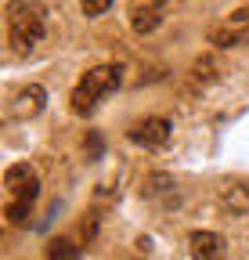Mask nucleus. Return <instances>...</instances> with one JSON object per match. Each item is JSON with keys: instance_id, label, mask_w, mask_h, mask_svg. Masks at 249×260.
I'll return each instance as SVG.
<instances>
[{"instance_id": "f257e3e1", "label": "nucleus", "mask_w": 249, "mask_h": 260, "mask_svg": "<svg viewBox=\"0 0 249 260\" xmlns=\"http://www.w3.org/2000/svg\"><path fill=\"white\" fill-rule=\"evenodd\" d=\"M4 22H8V44L15 54H33L47 37V8L40 0H8Z\"/></svg>"}, {"instance_id": "f03ea898", "label": "nucleus", "mask_w": 249, "mask_h": 260, "mask_svg": "<svg viewBox=\"0 0 249 260\" xmlns=\"http://www.w3.org/2000/svg\"><path fill=\"white\" fill-rule=\"evenodd\" d=\"M4 191H8L4 217H8V224L22 228L29 220V213H33V203L40 199V174L29 162H11L4 170Z\"/></svg>"}, {"instance_id": "7ed1b4c3", "label": "nucleus", "mask_w": 249, "mask_h": 260, "mask_svg": "<svg viewBox=\"0 0 249 260\" xmlns=\"http://www.w3.org/2000/svg\"><path fill=\"white\" fill-rule=\"evenodd\" d=\"M123 83V65H94L80 76V83L73 87V98H69V109L73 116H90L98 109L101 98H109L116 87Z\"/></svg>"}, {"instance_id": "20e7f679", "label": "nucleus", "mask_w": 249, "mask_h": 260, "mask_svg": "<svg viewBox=\"0 0 249 260\" xmlns=\"http://www.w3.org/2000/svg\"><path fill=\"white\" fill-rule=\"evenodd\" d=\"M209 44L213 47H245L249 44V8H238L224 22H217L209 29Z\"/></svg>"}, {"instance_id": "39448f33", "label": "nucleus", "mask_w": 249, "mask_h": 260, "mask_svg": "<svg viewBox=\"0 0 249 260\" xmlns=\"http://www.w3.org/2000/svg\"><path fill=\"white\" fill-rule=\"evenodd\" d=\"M127 138L141 148H166L170 138H173V123L163 119V116H148V119H137L130 130H127Z\"/></svg>"}, {"instance_id": "423d86ee", "label": "nucleus", "mask_w": 249, "mask_h": 260, "mask_svg": "<svg viewBox=\"0 0 249 260\" xmlns=\"http://www.w3.org/2000/svg\"><path fill=\"white\" fill-rule=\"evenodd\" d=\"M44 105H47V90L40 87V83H29V87H22L11 102H8V116L11 119H33V116H40L44 112Z\"/></svg>"}, {"instance_id": "0eeeda50", "label": "nucleus", "mask_w": 249, "mask_h": 260, "mask_svg": "<svg viewBox=\"0 0 249 260\" xmlns=\"http://www.w3.org/2000/svg\"><path fill=\"white\" fill-rule=\"evenodd\" d=\"M141 195H145L148 203L163 206V210H170V206H177V203H181L177 181H173L170 174H148V177H145V184H141Z\"/></svg>"}, {"instance_id": "6e6552de", "label": "nucleus", "mask_w": 249, "mask_h": 260, "mask_svg": "<svg viewBox=\"0 0 249 260\" xmlns=\"http://www.w3.org/2000/svg\"><path fill=\"white\" fill-rule=\"evenodd\" d=\"M217 206L231 217H249V184L245 181H224L217 191Z\"/></svg>"}, {"instance_id": "1a4fd4ad", "label": "nucleus", "mask_w": 249, "mask_h": 260, "mask_svg": "<svg viewBox=\"0 0 249 260\" xmlns=\"http://www.w3.org/2000/svg\"><path fill=\"white\" fill-rule=\"evenodd\" d=\"M188 249H192L195 260H224L228 242H224V235H217V232H192L188 235Z\"/></svg>"}, {"instance_id": "9d476101", "label": "nucleus", "mask_w": 249, "mask_h": 260, "mask_svg": "<svg viewBox=\"0 0 249 260\" xmlns=\"http://www.w3.org/2000/svg\"><path fill=\"white\" fill-rule=\"evenodd\" d=\"M44 260H80V246L73 239H54L44 253Z\"/></svg>"}, {"instance_id": "9b49d317", "label": "nucleus", "mask_w": 249, "mask_h": 260, "mask_svg": "<svg viewBox=\"0 0 249 260\" xmlns=\"http://www.w3.org/2000/svg\"><path fill=\"white\" fill-rule=\"evenodd\" d=\"M217 80V61L206 54V58H199L195 65H192V83L195 87H206V83H213Z\"/></svg>"}, {"instance_id": "f8f14e48", "label": "nucleus", "mask_w": 249, "mask_h": 260, "mask_svg": "<svg viewBox=\"0 0 249 260\" xmlns=\"http://www.w3.org/2000/svg\"><path fill=\"white\" fill-rule=\"evenodd\" d=\"M109 8H112V0H80V11L87 18H101Z\"/></svg>"}]
</instances>
